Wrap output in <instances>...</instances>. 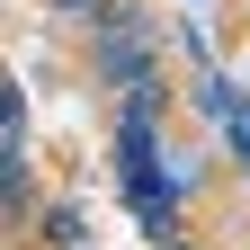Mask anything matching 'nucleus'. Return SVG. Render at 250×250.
<instances>
[{
    "label": "nucleus",
    "mask_w": 250,
    "mask_h": 250,
    "mask_svg": "<svg viewBox=\"0 0 250 250\" xmlns=\"http://www.w3.org/2000/svg\"><path fill=\"white\" fill-rule=\"evenodd\" d=\"M27 206V170H18V143H0V214Z\"/></svg>",
    "instance_id": "f257e3e1"
},
{
    "label": "nucleus",
    "mask_w": 250,
    "mask_h": 250,
    "mask_svg": "<svg viewBox=\"0 0 250 250\" xmlns=\"http://www.w3.org/2000/svg\"><path fill=\"white\" fill-rule=\"evenodd\" d=\"M0 143H18V89L0 81Z\"/></svg>",
    "instance_id": "f03ea898"
},
{
    "label": "nucleus",
    "mask_w": 250,
    "mask_h": 250,
    "mask_svg": "<svg viewBox=\"0 0 250 250\" xmlns=\"http://www.w3.org/2000/svg\"><path fill=\"white\" fill-rule=\"evenodd\" d=\"M54 9H99V0H54Z\"/></svg>",
    "instance_id": "7ed1b4c3"
}]
</instances>
